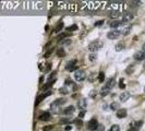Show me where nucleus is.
Returning a JSON list of instances; mask_svg holds the SVG:
<instances>
[{
	"instance_id": "obj_1",
	"label": "nucleus",
	"mask_w": 145,
	"mask_h": 131,
	"mask_svg": "<svg viewBox=\"0 0 145 131\" xmlns=\"http://www.w3.org/2000/svg\"><path fill=\"white\" fill-rule=\"evenodd\" d=\"M21 1H3V2H0V6L2 7L3 10H15V9L19 8V6L21 4Z\"/></svg>"
},
{
	"instance_id": "obj_2",
	"label": "nucleus",
	"mask_w": 145,
	"mask_h": 131,
	"mask_svg": "<svg viewBox=\"0 0 145 131\" xmlns=\"http://www.w3.org/2000/svg\"><path fill=\"white\" fill-rule=\"evenodd\" d=\"M84 8L88 9V10H97L102 7V4H104V2H99V1H85L83 2Z\"/></svg>"
},
{
	"instance_id": "obj_3",
	"label": "nucleus",
	"mask_w": 145,
	"mask_h": 131,
	"mask_svg": "<svg viewBox=\"0 0 145 131\" xmlns=\"http://www.w3.org/2000/svg\"><path fill=\"white\" fill-rule=\"evenodd\" d=\"M102 43L98 39L92 42V43L88 45V49H90V51H92V52H95V51H97L98 49L102 48Z\"/></svg>"
},
{
	"instance_id": "obj_4",
	"label": "nucleus",
	"mask_w": 145,
	"mask_h": 131,
	"mask_svg": "<svg viewBox=\"0 0 145 131\" xmlns=\"http://www.w3.org/2000/svg\"><path fill=\"white\" fill-rule=\"evenodd\" d=\"M85 78H86V74H85V72H84V70H77L75 73H74V79L77 81H79V82L84 81Z\"/></svg>"
},
{
	"instance_id": "obj_5",
	"label": "nucleus",
	"mask_w": 145,
	"mask_h": 131,
	"mask_svg": "<svg viewBox=\"0 0 145 131\" xmlns=\"http://www.w3.org/2000/svg\"><path fill=\"white\" fill-rule=\"evenodd\" d=\"M97 127H98V122H97V120L95 119V118L91 119L87 122V129H88V130L95 131V130H97Z\"/></svg>"
},
{
	"instance_id": "obj_6",
	"label": "nucleus",
	"mask_w": 145,
	"mask_h": 131,
	"mask_svg": "<svg viewBox=\"0 0 145 131\" xmlns=\"http://www.w3.org/2000/svg\"><path fill=\"white\" fill-rule=\"evenodd\" d=\"M70 13H75L79 10V4L74 2H69L68 3V9H67Z\"/></svg>"
},
{
	"instance_id": "obj_7",
	"label": "nucleus",
	"mask_w": 145,
	"mask_h": 131,
	"mask_svg": "<svg viewBox=\"0 0 145 131\" xmlns=\"http://www.w3.org/2000/svg\"><path fill=\"white\" fill-rule=\"evenodd\" d=\"M52 94V91H50V90H48V91H46V92H44L43 94H40L39 96L37 97V100H36V105H38L42 100H44V98H46L47 96H49V95H51Z\"/></svg>"
},
{
	"instance_id": "obj_8",
	"label": "nucleus",
	"mask_w": 145,
	"mask_h": 131,
	"mask_svg": "<svg viewBox=\"0 0 145 131\" xmlns=\"http://www.w3.org/2000/svg\"><path fill=\"white\" fill-rule=\"evenodd\" d=\"M75 63H77V61L75 60H70L68 63H67V66H65V70L67 71H74L75 69H77V66H75Z\"/></svg>"
},
{
	"instance_id": "obj_9",
	"label": "nucleus",
	"mask_w": 145,
	"mask_h": 131,
	"mask_svg": "<svg viewBox=\"0 0 145 131\" xmlns=\"http://www.w3.org/2000/svg\"><path fill=\"white\" fill-rule=\"evenodd\" d=\"M120 31H117V30H115V31H110L107 34V37L108 38H110V39H116V38H118V37L120 36Z\"/></svg>"
},
{
	"instance_id": "obj_10",
	"label": "nucleus",
	"mask_w": 145,
	"mask_h": 131,
	"mask_svg": "<svg viewBox=\"0 0 145 131\" xmlns=\"http://www.w3.org/2000/svg\"><path fill=\"white\" fill-rule=\"evenodd\" d=\"M133 58L137 61H141V60H144L145 59V52L144 51H136L135 54H134Z\"/></svg>"
},
{
	"instance_id": "obj_11",
	"label": "nucleus",
	"mask_w": 145,
	"mask_h": 131,
	"mask_svg": "<svg viewBox=\"0 0 145 131\" xmlns=\"http://www.w3.org/2000/svg\"><path fill=\"white\" fill-rule=\"evenodd\" d=\"M133 19V14L131 13V12H127V13H124L122 17V20H121V22L122 23H127V22H130L131 20Z\"/></svg>"
},
{
	"instance_id": "obj_12",
	"label": "nucleus",
	"mask_w": 145,
	"mask_h": 131,
	"mask_svg": "<svg viewBox=\"0 0 145 131\" xmlns=\"http://www.w3.org/2000/svg\"><path fill=\"white\" fill-rule=\"evenodd\" d=\"M51 118V114L50 113H48V111H45V113H43V114L39 115V120L40 121H47V120H49Z\"/></svg>"
},
{
	"instance_id": "obj_13",
	"label": "nucleus",
	"mask_w": 145,
	"mask_h": 131,
	"mask_svg": "<svg viewBox=\"0 0 145 131\" xmlns=\"http://www.w3.org/2000/svg\"><path fill=\"white\" fill-rule=\"evenodd\" d=\"M50 109L51 111L54 113V114H57V113H59V109H60V105L58 104L56 100H55L54 103H51V105H50Z\"/></svg>"
},
{
	"instance_id": "obj_14",
	"label": "nucleus",
	"mask_w": 145,
	"mask_h": 131,
	"mask_svg": "<svg viewBox=\"0 0 145 131\" xmlns=\"http://www.w3.org/2000/svg\"><path fill=\"white\" fill-rule=\"evenodd\" d=\"M127 114H128V113H127V109H124V108H119L117 110V117L120 118V119H121V118H125V117H127Z\"/></svg>"
},
{
	"instance_id": "obj_15",
	"label": "nucleus",
	"mask_w": 145,
	"mask_h": 131,
	"mask_svg": "<svg viewBox=\"0 0 145 131\" xmlns=\"http://www.w3.org/2000/svg\"><path fill=\"white\" fill-rule=\"evenodd\" d=\"M86 106H87V102H86L85 98H83V100L77 102V107H79L80 109H82V110H85Z\"/></svg>"
},
{
	"instance_id": "obj_16",
	"label": "nucleus",
	"mask_w": 145,
	"mask_h": 131,
	"mask_svg": "<svg viewBox=\"0 0 145 131\" xmlns=\"http://www.w3.org/2000/svg\"><path fill=\"white\" fill-rule=\"evenodd\" d=\"M115 83H116V80H115L114 78H111V79H109V80L107 81V83L105 84V86H104V87L107 88V90H110V88L115 85Z\"/></svg>"
},
{
	"instance_id": "obj_17",
	"label": "nucleus",
	"mask_w": 145,
	"mask_h": 131,
	"mask_svg": "<svg viewBox=\"0 0 145 131\" xmlns=\"http://www.w3.org/2000/svg\"><path fill=\"white\" fill-rule=\"evenodd\" d=\"M121 24H122V22H121V21H119V20H115V21L109 22V26H110V27H112V29H117V27H119Z\"/></svg>"
},
{
	"instance_id": "obj_18",
	"label": "nucleus",
	"mask_w": 145,
	"mask_h": 131,
	"mask_svg": "<svg viewBox=\"0 0 145 131\" xmlns=\"http://www.w3.org/2000/svg\"><path fill=\"white\" fill-rule=\"evenodd\" d=\"M74 110H75V108H74L73 106H68V107H65V108L63 109V114L64 115H72L74 113Z\"/></svg>"
},
{
	"instance_id": "obj_19",
	"label": "nucleus",
	"mask_w": 145,
	"mask_h": 131,
	"mask_svg": "<svg viewBox=\"0 0 145 131\" xmlns=\"http://www.w3.org/2000/svg\"><path fill=\"white\" fill-rule=\"evenodd\" d=\"M130 98V93L129 92H123L120 94V100L121 102H127V100Z\"/></svg>"
},
{
	"instance_id": "obj_20",
	"label": "nucleus",
	"mask_w": 145,
	"mask_h": 131,
	"mask_svg": "<svg viewBox=\"0 0 145 131\" xmlns=\"http://www.w3.org/2000/svg\"><path fill=\"white\" fill-rule=\"evenodd\" d=\"M56 82V79H54V80H51V81H49V82H47L45 84V85H43V87H42V90H43V91H46V90H48L49 87H50V86H52L54 85V83Z\"/></svg>"
},
{
	"instance_id": "obj_21",
	"label": "nucleus",
	"mask_w": 145,
	"mask_h": 131,
	"mask_svg": "<svg viewBox=\"0 0 145 131\" xmlns=\"http://www.w3.org/2000/svg\"><path fill=\"white\" fill-rule=\"evenodd\" d=\"M56 54H57V57H59V58H63L65 56V50L63 48H58L57 49V51H56Z\"/></svg>"
},
{
	"instance_id": "obj_22",
	"label": "nucleus",
	"mask_w": 145,
	"mask_h": 131,
	"mask_svg": "<svg viewBox=\"0 0 145 131\" xmlns=\"http://www.w3.org/2000/svg\"><path fill=\"white\" fill-rule=\"evenodd\" d=\"M123 48H124V43H123V42H120V43H118L116 45V50L117 51H121Z\"/></svg>"
},
{
	"instance_id": "obj_23",
	"label": "nucleus",
	"mask_w": 145,
	"mask_h": 131,
	"mask_svg": "<svg viewBox=\"0 0 145 131\" xmlns=\"http://www.w3.org/2000/svg\"><path fill=\"white\" fill-rule=\"evenodd\" d=\"M130 30H131V26H127L124 29H122V31L120 32V34L121 35H128L130 33Z\"/></svg>"
},
{
	"instance_id": "obj_24",
	"label": "nucleus",
	"mask_w": 145,
	"mask_h": 131,
	"mask_svg": "<svg viewBox=\"0 0 145 131\" xmlns=\"http://www.w3.org/2000/svg\"><path fill=\"white\" fill-rule=\"evenodd\" d=\"M110 108L112 109V110H118V109H119V103H116V102L111 103V104H110Z\"/></svg>"
},
{
	"instance_id": "obj_25",
	"label": "nucleus",
	"mask_w": 145,
	"mask_h": 131,
	"mask_svg": "<svg viewBox=\"0 0 145 131\" xmlns=\"http://www.w3.org/2000/svg\"><path fill=\"white\" fill-rule=\"evenodd\" d=\"M120 13H121V12H118V11H112V12H111V13H110V14H109V17H112V19H116V17H119Z\"/></svg>"
},
{
	"instance_id": "obj_26",
	"label": "nucleus",
	"mask_w": 145,
	"mask_h": 131,
	"mask_svg": "<svg viewBox=\"0 0 145 131\" xmlns=\"http://www.w3.org/2000/svg\"><path fill=\"white\" fill-rule=\"evenodd\" d=\"M62 27H63V23L59 22V24H58V25L56 26V29H55V32H56V33H59V32L62 30Z\"/></svg>"
},
{
	"instance_id": "obj_27",
	"label": "nucleus",
	"mask_w": 145,
	"mask_h": 131,
	"mask_svg": "<svg viewBox=\"0 0 145 131\" xmlns=\"http://www.w3.org/2000/svg\"><path fill=\"white\" fill-rule=\"evenodd\" d=\"M109 92H110V90H107V88L104 87V88L102 90V92H100V95H102V96L104 97V96H106V95H108V94H109Z\"/></svg>"
},
{
	"instance_id": "obj_28",
	"label": "nucleus",
	"mask_w": 145,
	"mask_h": 131,
	"mask_svg": "<svg viewBox=\"0 0 145 131\" xmlns=\"http://www.w3.org/2000/svg\"><path fill=\"white\" fill-rule=\"evenodd\" d=\"M104 80H105V73L104 72H99V74H98V81L102 83L104 82Z\"/></svg>"
},
{
	"instance_id": "obj_29",
	"label": "nucleus",
	"mask_w": 145,
	"mask_h": 131,
	"mask_svg": "<svg viewBox=\"0 0 145 131\" xmlns=\"http://www.w3.org/2000/svg\"><path fill=\"white\" fill-rule=\"evenodd\" d=\"M77 26L75 25V24H73V25L67 27V31H69V32H73V31H77Z\"/></svg>"
},
{
	"instance_id": "obj_30",
	"label": "nucleus",
	"mask_w": 145,
	"mask_h": 131,
	"mask_svg": "<svg viewBox=\"0 0 145 131\" xmlns=\"http://www.w3.org/2000/svg\"><path fill=\"white\" fill-rule=\"evenodd\" d=\"M59 92H60V93H61V94H63V95H67V94H69L68 88H65V87H61V88H59Z\"/></svg>"
},
{
	"instance_id": "obj_31",
	"label": "nucleus",
	"mask_w": 145,
	"mask_h": 131,
	"mask_svg": "<svg viewBox=\"0 0 145 131\" xmlns=\"http://www.w3.org/2000/svg\"><path fill=\"white\" fill-rule=\"evenodd\" d=\"M109 131H120V127L118 125H114L112 127H110Z\"/></svg>"
},
{
	"instance_id": "obj_32",
	"label": "nucleus",
	"mask_w": 145,
	"mask_h": 131,
	"mask_svg": "<svg viewBox=\"0 0 145 131\" xmlns=\"http://www.w3.org/2000/svg\"><path fill=\"white\" fill-rule=\"evenodd\" d=\"M88 57H90V60H91V61H95V60L97 59L96 54H94V52H93V54H91L90 56H88Z\"/></svg>"
},
{
	"instance_id": "obj_33",
	"label": "nucleus",
	"mask_w": 145,
	"mask_h": 131,
	"mask_svg": "<svg viewBox=\"0 0 145 131\" xmlns=\"http://www.w3.org/2000/svg\"><path fill=\"white\" fill-rule=\"evenodd\" d=\"M97 130H98V131H104V130H105V128H104V126H102V125H98Z\"/></svg>"
},
{
	"instance_id": "obj_34",
	"label": "nucleus",
	"mask_w": 145,
	"mask_h": 131,
	"mask_svg": "<svg viewBox=\"0 0 145 131\" xmlns=\"http://www.w3.org/2000/svg\"><path fill=\"white\" fill-rule=\"evenodd\" d=\"M85 113H86L85 110H82V111H81V113H80V115H79V118H82V117H84V116H85Z\"/></svg>"
},
{
	"instance_id": "obj_35",
	"label": "nucleus",
	"mask_w": 145,
	"mask_h": 131,
	"mask_svg": "<svg viewBox=\"0 0 145 131\" xmlns=\"http://www.w3.org/2000/svg\"><path fill=\"white\" fill-rule=\"evenodd\" d=\"M71 129H72V127L70 125H68V126H65V127H64V130L65 131H70Z\"/></svg>"
},
{
	"instance_id": "obj_36",
	"label": "nucleus",
	"mask_w": 145,
	"mask_h": 131,
	"mask_svg": "<svg viewBox=\"0 0 145 131\" xmlns=\"http://www.w3.org/2000/svg\"><path fill=\"white\" fill-rule=\"evenodd\" d=\"M52 128V126H46V128H44V131H48Z\"/></svg>"
},
{
	"instance_id": "obj_37",
	"label": "nucleus",
	"mask_w": 145,
	"mask_h": 131,
	"mask_svg": "<svg viewBox=\"0 0 145 131\" xmlns=\"http://www.w3.org/2000/svg\"><path fill=\"white\" fill-rule=\"evenodd\" d=\"M127 131H139V129H136V128H132V127H130V129H129V130H127Z\"/></svg>"
},
{
	"instance_id": "obj_38",
	"label": "nucleus",
	"mask_w": 145,
	"mask_h": 131,
	"mask_svg": "<svg viewBox=\"0 0 145 131\" xmlns=\"http://www.w3.org/2000/svg\"><path fill=\"white\" fill-rule=\"evenodd\" d=\"M95 95H96V91H92V93L90 94V96H91V97H94Z\"/></svg>"
},
{
	"instance_id": "obj_39",
	"label": "nucleus",
	"mask_w": 145,
	"mask_h": 131,
	"mask_svg": "<svg viewBox=\"0 0 145 131\" xmlns=\"http://www.w3.org/2000/svg\"><path fill=\"white\" fill-rule=\"evenodd\" d=\"M75 123L79 126H82V121H81V120H75Z\"/></svg>"
},
{
	"instance_id": "obj_40",
	"label": "nucleus",
	"mask_w": 145,
	"mask_h": 131,
	"mask_svg": "<svg viewBox=\"0 0 145 131\" xmlns=\"http://www.w3.org/2000/svg\"><path fill=\"white\" fill-rule=\"evenodd\" d=\"M102 23H104V21H98V22L96 23V26H98V25H102Z\"/></svg>"
},
{
	"instance_id": "obj_41",
	"label": "nucleus",
	"mask_w": 145,
	"mask_h": 131,
	"mask_svg": "<svg viewBox=\"0 0 145 131\" xmlns=\"http://www.w3.org/2000/svg\"><path fill=\"white\" fill-rule=\"evenodd\" d=\"M62 44H64V45H68V44H70V39H68V40H64V42H62Z\"/></svg>"
},
{
	"instance_id": "obj_42",
	"label": "nucleus",
	"mask_w": 145,
	"mask_h": 131,
	"mask_svg": "<svg viewBox=\"0 0 145 131\" xmlns=\"http://www.w3.org/2000/svg\"><path fill=\"white\" fill-rule=\"evenodd\" d=\"M120 87H121V88H124V84L122 83V80H121V84H120Z\"/></svg>"
},
{
	"instance_id": "obj_43",
	"label": "nucleus",
	"mask_w": 145,
	"mask_h": 131,
	"mask_svg": "<svg viewBox=\"0 0 145 131\" xmlns=\"http://www.w3.org/2000/svg\"><path fill=\"white\" fill-rule=\"evenodd\" d=\"M142 48H143V50H142V51H144V52H145V43L143 44V47H142Z\"/></svg>"
},
{
	"instance_id": "obj_44",
	"label": "nucleus",
	"mask_w": 145,
	"mask_h": 131,
	"mask_svg": "<svg viewBox=\"0 0 145 131\" xmlns=\"http://www.w3.org/2000/svg\"><path fill=\"white\" fill-rule=\"evenodd\" d=\"M144 92H145V86H144Z\"/></svg>"
},
{
	"instance_id": "obj_45",
	"label": "nucleus",
	"mask_w": 145,
	"mask_h": 131,
	"mask_svg": "<svg viewBox=\"0 0 145 131\" xmlns=\"http://www.w3.org/2000/svg\"><path fill=\"white\" fill-rule=\"evenodd\" d=\"M144 68H145V65H144Z\"/></svg>"
}]
</instances>
